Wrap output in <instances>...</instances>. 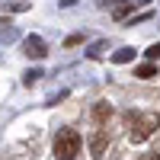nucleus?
Masks as SVG:
<instances>
[{
  "label": "nucleus",
  "mask_w": 160,
  "mask_h": 160,
  "mask_svg": "<svg viewBox=\"0 0 160 160\" xmlns=\"http://www.w3.org/2000/svg\"><path fill=\"white\" fill-rule=\"evenodd\" d=\"M80 135L74 128H61L58 135H55V157L58 160H77V154H80Z\"/></svg>",
  "instance_id": "nucleus-1"
},
{
  "label": "nucleus",
  "mask_w": 160,
  "mask_h": 160,
  "mask_svg": "<svg viewBox=\"0 0 160 160\" xmlns=\"http://www.w3.org/2000/svg\"><path fill=\"white\" fill-rule=\"evenodd\" d=\"M157 128H160V115H157V112H148V115H138V112H135V125H131L128 138L135 141V144H141V141H148Z\"/></svg>",
  "instance_id": "nucleus-2"
},
{
  "label": "nucleus",
  "mask_w": 160,
  "mask_h": 160,
  "mask_svg": "<svg viewBox=\"0 0 160 160\" xmlns=\"http://www.w3.org/2000/svg\"><path fill=\"white\" fill-rule=\"evenodd\" d=\"M22 55L26 58H35V61H42L48 55V45H45V38L42 35H26L22 38Z\"/></svg>",
  "instance_id": "nucleus-3"
},
{
  "label": "nucleus",
  "mask_w": 160,
  "mask_h": 160,
  "mask_svg": "<svg viewBox=\"0 0 160 160\" xmlns=\"http://www.w3.org/2000/svg\"><path fill=\"white\" fill-rule=\"evenodd\" d=\"M106 144H109V135H106L102 128H96V131L90 135V151H93V157H102Z\"/></svg>",
  "instance_id": "nucleus-4"
},
{
  "label": "nucleus",
  "mask_w": 160,
  "mask_h": 160,
  "mask_svg": "<svg viewBox=\"0 0 160 160\" xmlns=\"http://www.w3.org/2000/svg\"><path fill=\"white\" fill-rule=\"evenodd\" d=\"M109 115H112V106L109 102H96V106H93V122H96V125H102Z\"/></svg>",
  "instance_id": "nucleus-5"
},
{
  "label": "nucleus",
  "mask_w": 160,
  "mask_h": 160,
  "mask_svg": "<svg viewBox=\"0 0 160 160\" xmlns=\"http://www.w3.org/2000/svg\"><path fill=\"white\" fill-rule=\"evenodd\" d=\"M128 61H135V48H131V45L118 48L115 55H112V64H128Z\"/></svg>",
  "instance_id": "nucleus-6"
},
{
  "label": "nucleus",
  "mask_w": 160,
  "mask_h": 160,
  "mask_svg": "<svg viewBox=\"0 0 160 160\" xmlns=\"http://www.w3.org/2000/svg\"><path fill=\"white\" fill-rule=\"evenodd\" d=\"M135 77H138V80H151V77H157L154 61H148V64H141V68H135Z\"/></svg>",
  "instance_id": "nucleus-7"
},
{
  "label": "nucleus",
  "mask_w": 160,
  "mask_h": 160,
  "mask_svg": "<svg viewBox=\"0 0 160 160\" xmlns=\"http://www.w3.org/2000/svg\"><path fill=\"white\" fill-rule=\"evenodd\" d=\"M77 45H83V32H74L64 38V48H77Z\"/></svg>",
  "instance_id": "nucleus-8"
},
{
  "label": "nucleus",
  "mask_w": 160,
  "mask_h": 160,
  "mask_svg": "<svg viewBox=\"0 0 160 160\" xmlns=\"http://www.w3.org/2000/svg\"><path fill=\"white\" fill-rule=\"evenodd\" d=\"M38 77H42V71H38V68H35V71H26V74H22V83H26V87H32Z\"/></svg>",
  "instance_id": "nucleus-9"
},
{
  "label": "nucleus",
  "mask_w": 160,
  "mask_h": 160,
  "mask_svg": "<svg viewBox=\"0 0 160 160\" xmlns=\"http://www.w3.org/2000/svg\"><path fill=\"white\" fill-rule=\"evenodd\" d=\"M102 48H106V42H93L87 55H90V58H99V55H102Z\"/></svg>",
  "instance_id": "nucleus-10"
},
{
  "label": "nucleus",
  "mask_w": 160,
  "mask_h": 160,
  "mask_svg": "<svg viewBox=\"0 0 160 160\" xmlns=\"http://www.w3.org/2000/svg\"><path fill=\"white\" fill-rule=\"evenodd\" d=\"M131 10H135V3H122V7H115V16H118V19H122V16H128V13H131Z\"/></svg>",
  "instance_id": "nucleus-11"
},
{
  "label": "nucleus",
  "mask_w": 160,
  "mask_h": 160,
  "mask_svg": "<svg viewBox=\"0 0 160 160\" xmlns=\"http://www.w3.org/2000/svg\"><path fill=\"white\" fill-rule=\"evenodd\" d=\"M144 55H148V61H157V58H160V42H157V45H151Z\"/></svg>",
  "instance_id": "nucleus-12"
},
{
  "label": "nucleus",
  "mask_w": 160,
  "mask_h": 160,
  "mask_svg": "<svg viewBox=\"0 0 160 160\" xmlns=\"http://www.w3.org/2000/svg\"><path fill=\"white\" fill-rule=\"evenodd\" d=\"M141 160H160V151H151V154H144Z\"/></svg>",
  "instance_id": "nucleus-13"
},
{
  "label": "nucleus",
  "mask_w": 160,
  "mask_h": 160,
  "mask_svg": "<svg viewBox=\"0 0 160 160\" xmlns=\"http://www.w3.org/2000/svg\"><path fill=\"white\" fill-rule=\"evenodd\" d=\"M77 3V0H61V7H74Z\"/></svg>",
  "instance_id": "nucleus-14"
}]
</instances>
